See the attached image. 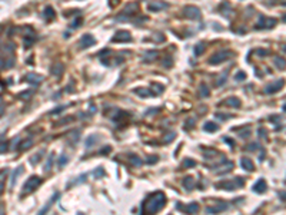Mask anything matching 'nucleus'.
Instances as JSON below:
<instances>
[{"label":"nucleus","instance_id":"nucleus-1","mask_svg":"<svg viewBox=\"0 0 286 215\" xmlns=\"http://www.w3.org/2000/svg\"><path fill=\"white\" fill-rule=\"evenodd\" d=\"M166 204V197L163 192L150 194L147 198L142 202V215H155L162 210Z\"/></svg>","mask_w":286,"mask_h":215},{"label":"nucleus","instance_id":"nucleus-2","mask_svg":"<svg viewBox=\"0 0 286 215\" xmlns=\"http://www.w3.org/2000/svg\"><path fill=\"white\" fill-rule=\"evenodd\" d=\"M243 184H245V179L240 177H236L235 179H230V181H223L216 184V188L219 189H227V191H232V189H238V188H242Z\"/></svg>","mask_w":286,"mask_h":215},{"label":"nucleus","instance_id":"nucleus-3","mask_svg":"<svg viewBox=\"0 0 286 215\" xmlns=\"http://www.w3.org/2000/svg\"><path fill=\"white\" fill-rule=\"evenodd\" d=\"M40 185H42V179L39 177H36V175H32V177L24 182V185H23V195L32 194L33 191H36Z\"/></svg>","mask_w":286,"mask_h":215},{"label":"nucleus","instance_id":"nucleus-4","mask_svg":"<svg viewBox=\"0 0 286 215\" xmlns=\"http://www.w3.org/2000/svg\"><path fill=\"white\" fill-rule=\"evenodd\" d=\"M233 53L230 52V50H217L216 53H213V55L209 57V63L210 65H219V63H222V62H226L229 57H232Z\"/></svg>","mask_w":286,"mask_h":215},{"label":"nucleus","instance_id":"nucleus-5","mask_svg":"<svg viewBox=\"0 0 286 215\" xmlns=\"http://www.w3.org/2000/svg\"><path fill=\"white\" fill-rule=\"evenodd\" d=\"M183 15L192 20H200L202 19V11L196 6H186L183 9Z\"/></svg>","mask_w":286,"mask_h":215},{"label":"nucleus","instance_id":"nucleus-6","mask_svg":"<svg viewBox=\"0 0 286 215\" xmlns=\"http://www.w3.org/2000/svg\"><path fill=\"white\" fill-rule=\"evenodd\" d=\"M130 40H132V34L127 30H119L112 37V42H114V43H127Z\"/></svg>","mask_w":286,"mask_h":215},{"label":"nucleus","instance_id":"nucleus-7","mask_svg":"<svg viewBox=\"0 0 286 215\" xmlns=\"http://www.w3.org/2000/svg\"><path fill=\"white\" fill-rule=\"evenodd\" d=\"M176 208H178V210H182L185 214L194 215V214H198V211H199V204L192 202V204H189V205H183L179 202V204H176Z\"/></svg>","mask_w":286,"mask_h":215},{"label":"nucleus","instance_id":"nucleus-8","mask_svg":"<svg viewBox=\"0 0 286 215\" xmlns=\"http://www.w3.org/2000/svg\"><path fill=\"white\" fill-rule=\"evenodd\" d=\"M276 24V19H272V17H266V16H260L259 22L256 24L258 29H272Z\"/></svg>","mask_w":286,"mask_h":215},{"label":"nucleus","instance_id":"nucleus-9","mask_svg":"<svg viewBox=\"0 0 286 215\" xmlns=\"http://www.w3.org/2000/svg\"><path fill=\"white\" fill-rule=\"evenodd\" d=\"M227 202H225V201H216L215 205H212V207H207V214H219V212H222V211L227 210Z\"/></svg>","mask_w":286,"mask_h":215},{"label":"nucleus","instance_id":"nucleus-10","mask_svg":"<svg viewBox=\"0 0 286 215\" xmlns=\"http://www.w3.org/2000/svg\"><path fill=\"white\" fill-rule=\"evenodd\" d=\"M283 83H285V80L283 79H281V80H276V82L270 83L269 86H266L265 88V93H275V92H278V90H281L282 88H283Z\"/></svg>","mask_w":286,"mask_h":215},{"label":"nucleus","instance_id":"nucleus-11","mask_svg":"<svg viewBox=\"0 0 286 215\" xmlns=\"http://www.w3.org/2000/svg\"><path fill=\"white\" fill-rule=\"evenodd\" d=\"M95 43H96V40H95V37H93L92 34H85V36H82L79 46H80V49H87V47L93 46Z\"/></svg>","mask_w":286,"mask_h":215},{"label":"nucleus","instance_id":"nucleus-12","mask_svg":"<svg viewBox=\"0 0 286 215\" xmlns=\"http://www.w3.org/2000/svg\"><path fill=\"white\" fill-rule=\"evenodd\" d=\"M26 80L30 83V85L37 86L40 82H43V76H42V75H37V73H34V72H30V73H27L26 75Z\"/></svg>","mask_w":286,"mask_h":215},{"label":"nucleus","instance_id":"nucleus-13","mask_svg":"<svg viewBox=\"0 0 286 215\" xmlns=\"http://www.w3.org/2000/svg\"><path fill=\"white\" fill-rule=\"evenodd\" d=\"M63 70H65V66H63V63H62V62H54L53 65H52V67H50V72H52V75H54L56 77L62 76Z\"/></svg>","mask_w":286,"mask_h":215},{"label":"nucleus","instance_id":"nucleus-14","mask_svg":"<svg viewBox=\"0 0 286 215\" xmlns=\"http://www.w3.org/2000/svg\"><path fill=\"white\" fill-rule=\"evenodd\" d=\"M157 55H159L157 50H146L145 53H143V56H142V59H143L145 63H152V62H155Z\"/></svg>","mask_w":286,"mask_h":215},{"label":"nucleus","instance_id":"nucleus-15","mask_svg":"<svg viewBox=\"0 0 286 215\" xmlns=\"http://www.w3.org/2000/svg\"><path fill=\"white\" fill-rule=\"evenodd\" d=\"M167 5L165 3V2H152L150 5H149V10L150 11H160L163 10V9H166Z\"/></svg>","mask_w":286,"mask_h":215},{"label":"nucleus","instance_id":"nucleus-16","mask_svg":"<svg viewBox=\"0 0 286 215\" xmlns=\"http://www.w3.org/2000/svg\"><path fill=\"white\" fill-rule=\"evenodd\" d=\"M133 92L137 95H140L142 98H153V96H156L150 89H146V88H137V89H135Z\"/></svg>","mask_w":286,"mask_h":215},{"label":"nucleus","instance_id":"nucleus-17","mask_svg":"<svg viewBox=\"0 0 286 215\" xmlns=\"http://www.w3.org/2000/svg\"><path fill=\"white\" fill-rule=\"evenodd\" d=\"M222 105L232 106V108H239V106H240V100H239L238 98H235V96H230V98H227V99L223 100V102H222Z\"/></svg>","mask_w":286,"mask_h":215},{"label":"nucleus","instance_id":"nucleus-18","mask_svg":"<svg viewBox=\"0 0 286 215\" xmlns=\"http://www.w3.org/2000/svg\"><path fill=\"white\" fill-rule=\"evenodd\" d=\"M59 197H60L59 194H54V197H53V198H50V201H49L47 204L44 205V208H43V210H42V211H40V212H39L37 215H46V214H47V212H49V210H50V207H52V205L54 204V201H56V199L59 198Z\"/></svg>","mask_w":286,"mask_h":215},{"label":"nucleus","instance_id":"nucleus-19","mask_svg":"<svg viewBox=\"0 0 286 215\" xmlns=\"http://www.w3.org/2000/svg\"><path fill=\"white\" fill-rule=\"evenodd\" d=\"M266 182H265V179H259V181L255 184V187H253V191L255 192H258V194H263L265 191H266Z\"/></svg>","mask_w":286,"mask_h":215},{"label":"nucleus","instance_id":"nucleus-20","mask_svg":"<svg viewBox=\"0 0 286 215\" xmlns=\"http://www.w3.org/2000/svg\"><path fill=\"white\" fill-rule=\"evenodd\" d=\"M240 164H242V168H243V169H246L248 172L255 171L253 162H252V161L249 159V158H242V161H240Z\"/></svg>","mask_w":286,"mask_h":215},{"label":"nucleus","instance_id":"nucleus-21","mask_svg":"<svg viewBox=\"0 0 286 215\" xmlns=\"http://www.w3.org/2000/svg\"><path fill=\"white\" fill-rule=\"evenodd\" d=\"M137 11V5L136 3H129V5L126 6L123 9V11H122V15H133V13H136Z\"/></svg>","mask_w":286,"mask_h":215},{"label":"nucleus","instance_id":"nucleus-22","mask_svg":"<svg viewBox=\"0 0 286 215\" xmlns=\"http://www.w3.org/2000/svg\"><path fill=\"white\" fill-rule=\"evenodd\" d=\"M220 13L223 15L225 17H230V13H232V7H230V5L229 3H223V5L220 6Z\"/></svg>","mask_w":286,"mask_h":215},{"label":"nucleus","instance_id":"nucleus-23","mask_svg":"<svg viewBox=\"0 0 286 215\" xmlns=\"http://www.w3.org/2000/svg\"><path fill=\"white\" fill-rule=\"evenodd\" d=\"M43 16H44V19H46V20H53V19H54V10L50 7V6L44 7Z\"/></svg>","mask_w":286,"mask_h":215},{"label":"nucleus","instance_id":"nucleus-24","mask_svg":"<svg viewBox=\"0 0 286 215\" xmlns=\"http://www.w3.org/2000/svg\"><path fill=\"white\" fill-rule=\"evenodd\" d=\"M199 93L202 98H207L209 96V93H210V89H209V86L207 85H205V83H202L199 86Z\"/></svg>","mask_w":286,"mask_h":215},{"label":"nucleus","instance_id":"nucleus-25","mask_svg":"<svg viewBox=\"0 0 286 215\" xmlns=\"http://www.w3.org/2000/svg\"><path fill=\"white\" fill-rule=\"evenodd\" d=\"M22 172H23V166H19L17 169H14V171H13V175H11V181H10V187H11V188L14 187V184H16V178L19 177Z\"/></svg>","mask_w":286,"mask_h":215},{"label":"nucleus","instance_id":"nucleus-26","mask_svg":"<svg viewBox=\"0 0 286 215\" xmlns=\"http://www.w3.org/2000/svg\"><path fill=\"white\" fill-rule=\"evenodd\" d=\"M203 129H205L206 132H216L217 131V125H216L215 122H206L205 125H203Z\"/></svg>","mask_w":286,"mask_h":215},{"label":"nucleus","instance_id":"nucleus-27","mask_svg":"<svg viewBox=\"0 0 286 215\" xmlns=\"http://www.w3.org/2000/svg\"><path fill=\"white\" fill-rule=\"evenodd\" d=\"M205 47H206L205 42H200V43H198L196 46H194V55H196V56L202 55V53L205 52Z\"/></svg>","mask_w":286,"mask_h":215},{"label":"nucleus","instance_id":"nucleus-28","mask_svg":"<svg viewBox=\"0 0 286 215\" xmlns=\"http://www.w3.org/2000/svg\"><path fill=\"white\" fill-rule=\"evenodd\" d=\"M193 185H194L193 177H186L183 179V187L186 188V189H192V188H193Z\"/></svg>","mask_w":286,"mask_h":215},{"label":"nucleus","instance_id":"nucleus-29","mask_svg":"<svg viewBox=\"0 0 286 215\" xmlns=\"http://www.w3.org/2000/svg\"><path fill=\"white\" fill-rule=\"evenodd\" d=\"M129 159H130V162H132V165H135V166H140L142 165V159L136 154H130Z\"/></svg>","mask_w":286,"mask_h":215},{"label":"nucleus","instance_id":"nucleus-30","mask_svg":"<svg viewBox=\"0 0 286 215\" xmlns=\"http://www.w3.org/2000/svg\"><path fill=\"white\" fill-rule=\"evenodd\" d=\"M97 135H90L89 138L86 139V148L89 149V148H92L93 145H96V142H97Z\"/></svg>","mask_w":286,"mask_h":215},{"label":"nucleus","instance_id":"nucleus-31","mask_svg":"<svg viewBox=\"0 0 286 215\" xmlns=\"http://www.w3.org/2000/svg\"><path fill=\"white\" fill-rule=\"evenodd\" d=\"M33 145V141L32 139H24L20 145H19V151H26V149H29L30 146Z\"/></svg>","mask_w":286,"mask_h":215},{"label":"nucleus","instance_id":"nucleus-32","mask_svg":"<svg viewBox=\"0 0 286 215\" xmlns=\"http://www.w3.org/2000/svg\"><path fill=\"white\" fill-rule=\"evenodd\" d=\"M7 174V169H2L0 171V195L3 194V189H5V175Z\"/></svg>","mask_w":286,"mask_h":215},{"label":"nucleus","instance_id":"nucleus-33","mask_svg":"<svg viewBox=\"0 0 286 215\" xmlns=\"http://www.w3.org/2000/svg\"><path fill=\"white\" fill-rule=\"evenodd\" d=\"M67 162H69V156H67V155H66V154L60 155L59 161H57V166H59L60 169H62V168H63V166H65L66 164H67Z\"/></svg>","mask_w":286,"mask_h":215},{"label":"nucleus","instance_id":"nucleus-34","mask_svg":"<svg viewBox=\"0 0 286 215\" xmlns=\"http://www.w3.org/2000/svg\"><path fill=\"white\" fill-rule=\"evenodd\" d=\"M273 60H275V65L279 67V69H285L286 67V60L285 59H282V57H279V56H276Z\"/></svg>","mask_w":286,"mask_h":215},{"label":"nucleus","instance_id":"nucleus-35","mask_svg":"<svg viewBox=\"0 0 286 215\" xmlns=\"http://www.w3.org/2000/svg\"><path fill=\"white\" fill-rule=\"evenodd\" d=\"M42 158H43V151H40V152H37L34 156H32V158H30V162H32L33 165H36V164H37Z\"/></svg>","mask_w":286,"mask_h":215},{"label":"nucleus","instance_id":"nucleus-36","mask_svg":"<svg viewBox=\"0 0 286 215\" xmlns=\"http://www.w3.org/2000/svg\"><path fill=\"white\" fill-rule=\"evenodd\" d=\"M53 159H54V154H50L49 155L47 162H46V166H44V171L46 172L50 171V168H52V165H53Z\"/></svg>","mask_w":286,"mask_h":215},{"label":"nucleus","instance_id":"nucleus-37","mask_svg":"<svg viewBox=\"0 0 286 215\" xmlns=\"http://www.w3.org/2000/svg\"><path fill=\"white\" fill-rule=\"evenodd\" d=\"M226 79H227V73H222L219 79L216 80V86H222L223 83H226Z\"/></svg>","mask_w":286,"mask_h":215},{"label":"nucleus","instance_id":"nucleus-38","mask_svg":"<svg viewBox=\"0 0 286 215\" xmlns=\"http://www.w3.org/2000/svg\"><path fill=\"white\" fill-rule=\"evenodd\" d=\"M79 136H80V131H75V132H70V142H77L79 141Z\"/></svg>","mask_w":286,"mask_h":215},{"label":"nucleus","instance_id":"nucleus-39","mask_svg":"<svg viewBox=\"0 0 286 215\" xmlns=\"http://www.w3.org/2000/svg\"><path fill=\"white\" fill-rule=\"evenodd\" d=\"M152 88L155 89V95L162 93L163 90H165V86H162L160 83H153V86H152Z\"/></svg>","mask_w":286,"mask_h":215},{"label":"nucleus","instance_id":"nucleus-40","mask_svg":"<svg viewBox=\"0 0 286 215\" xmlns=\"http://www.w3.org/2000/svg\"><path fill=\"white\" fill-rule=\"evenodd\" d=\"M153 40L157 42V43H163L165 42V36H163V33H155L153 34Z\"/></svg>","mask_w":286,"mask_h":215},{"label":"nucleus","instance_id":"nucleus-41","mask_svg":"<svg viewBox=\"0 0 286 215\" xmlns=\"http://www.w3.org/2000/svg\"><path fill=\"white\" fill-rule=\"evenodd\" d=\"M157 161H159V156L150 155V156H147V158H146V164H147V165H152V164H155V162H157Z\"/></svg>","mask_w":286,"mask_h":215},{"label":"nucleus","instance_id":"nucleus-42","mask_svg":"<svg viewBox=\"0 0 286 215\" xmlns=\"http://www.w3.org/2000/svg\"><path fill=\"white\" fill-rule=\"evenodd\" d=\"M194 165H196V161H193V159H185L183 161L185 168H193Z\"/></svg>","mask_w":286,"mask_h":215},{"label":"nucleus","instance_id":"nucleus-43","mask_svg":"<svg viewBox=\"0 0 286 215\" xmlns=\"http://www.w3.org/2000/svg\"><path fill=\"white\" fill-rule=\"evenodd\" d=\"M9 149V143L6 142V141H3V142H0V154H5L6 151Z\"/></svg>","mask_w":286,"mask_h":215},{"label":"nucleus","instance_id":"nucleus-44","mask_svg":"<svg viewBox=\"0 0 286 215\" xmlns=\"http://www.w3.org/2000/svg\"><path fill=\"white\" fill-rule=\"evenodd\" d=\"M232 113H216V118H222V121H226L227 118H232Z\"/></svg>","mask_w":286,"mask_h":215},{"label":"nucleus","instance_id":"nucleus-45","mask_svg":"<svg viewBox=\"0 0 286 215\" xmlns=\"http://www.w3.org/2000/svg\"><path fill=\"white\" fill-rule=\"evenodd\" d=\"M65 109H66L65 106H57V109L50 110L49 113H50V115H56V113H60V112H63V110H65Z\"/></svg>","mask_w":286,"mask_h":215},{"label":"nucleus","instance_id":"nucleus-46","mask_svg":"<svg viewBox=\"0 0 286 215\" xmlns=\"http://www.w3.org/2000/svg\"><path fill=\"white\" fill-rule=\"evenodd\" d=\"M30 95H32V90H26V92H22L19 95V98L20 99H27V98H30Z\"/></svg>","mask_w":286,"mask_h":215},{"label":"nucleus","instance_id":"nucleus-47","mask_svg":"<svg viewBox=\"0 0 286 215\" xmlns=\"http://www.w3.org/2000/svg\"><path fill=\"white\" fill-rule=\"evenodd\" d=\"M235 79L236 80H243V79H246V73L245 72H238V75L235 76Z\"/></svg>","mask_w":286,"mask_h":215},{"label":"nucleus","instance_id":"nucleus-48","mask_svg":"<svg viewBox=\"0 0 286 215\" xmlns=\"http://www.w3.org/2000/svg\"><path fill=\"white\" fill-rule=\"evenodd\" d=\"M194 126V119H190V121H188L186 123H185V129H188V128H193Z\"/></svg>","mask_w":286,"mask_h":215},{"label":"nucleus","instance_id":"nucleus-49","mask_svg":"<svg viewBox=\"0 0 286 215\" xmlns=\"http://www.w3.org/2000/svg\"><path fill=\"white\" fill-rule=\"evenodd\" d=\"M258 148H259V143H258V142H255V143H252V145H248V146H246V149H248V151H252V149H258Z\"/></svg>","mask_w":286,"mask_h":215},{"label":"nucleus","instance_id":"nucleus-50","mask_svg":"<svg viewBox=\"0 0 286 215\" xmlns=\"http://www.w3.org/2000/svg\"><path fill=\"white\" fill-rule=\"evenodd\" d=\"M80 23H82V17H77V20H76V22H73V23H72V28H73V29H75V28H77V26H79Z\"/></svg>","mask_w":286,"mask_h":215},{"label":"nucleus","instance_id":"nucleus-51","mask_svg":"<svg viewBox=\"0 0 286 215\" xmlns=\"http://www.w3.org/2000/svg\"><path fill=\"white\" fill-rule=\"evenodd\" d=\"M258 55L259 56H266V55H269V52H266L265 49H259L258 50Z\"/></svg>","mask_w":286,"mask_h":215},{"label":"nucleus","instance_id":"nucleus-52","mask_svg":"<svg viewBox=\"0 0 286 215\" xmlns=\"http://www.w3.org/2000/svg\"><path fill=\"white\" fill-rule=\"evenodd\" d=\"M225 141L227 142V145H230V146H235V143H233V141L230 138H225Z\"/></svg>","mask_w":286,"mask_h":215},{"label":"nucleus","instance_id":"nucleus-53","mask_svg":"<svg viewBox=\"0 0 286 215\" xmlns=\"http://www.w3.org/2000/svg\"><path fill=\"white\" fill-rule=\"evenodd\" d=\"M173 138H175V133L170 132V135H169L167 138H165V141H166V142H169V141H170V139H173Z\"/></svg>","mask_w":286,"mask_h":215},{"label":"nucleus","instance_id":"nucleus-54","mask_svg":"<svg viewBox=\"0 0 286 215\" xmlns=\"http://www.w3.org/2000/svg\"><path fill=\"white\" fill-rule=\"evenodd\" d=\"M5 67H6V60L0 59V69H5Z\"/></svg>","mask_w":286,"mask_h":215},{"label":"nucleus","instance_id":"nucleus-55","mask_svg":"<svg viewBox=\"0 0 286 215\" xmlns=\"http://www.w3.org/2000/svg\"><path fill=\"white\" fill-rule=\"evenodd\" d=\"M259 135H260V136H266V132H265V129H259Z\"/></svg>","mask_w":286,"mask_h":215},{"label":"nucleus","instance_id":"nucleus-56","mask_svg":"<svg viewBox=\"0 0 286 215\" xmlns=\"http://www.w3.org/2000/svg\"><path fill=\"white\" fill-rule=\"evenodd\" d=\"M279 197H281V198H283V201H286V192L279 194Z\"/></svg>","mask_w":286,"mask_h":215},{"label":"nucleus","instance_id":"nucleus-57","mask_svg":"<svg viewBox=\"0 0 286 215\" xmlns=\"http://www.w3.org/2000/svg\"><path fill=\"white\" fill-rule=\"evenodd\" d=\"M0 215H5V208L3 207H0Z\"/></svg>","mask_w":286,"mask_h":215},{"label":"nucleus","instance_id":"nucleus-58","mask_svg":"<svg viewBox=\"0 0 286 215\" xmlns=\"http://www.w3.org/2000/svg\"><path fill=\"white\" fill-rule=\"evenodd\" d=\"M283 49H285V52H286V44H283Z\"/></svg>","mask_w":286,"mask_h":215},{"label":"nucleus","instance_id":"nucleus-59","mask_svg":"<svg viewBox=\"0 0 286 215\" xmlns=\"http://www.w3.org/2000/svg\"><path fill=\"white\" fill-rule=\"evenodd\" d=\"M283 22H286V16H285V17H283Z\"/></svg>","mask_w":286,"mask_h":215},{"label":"nucleus","instance_id":"nucleus-60","mask_svg":"<svg viewBox=\"0 0 286 215\" xmlns=\"http://www.w3.org/2000/svg\"><path fill=\"white\" fill-rule=\"evenodd\" d=\"M283 110H286V105H285V106H283Z\"/></svg>","mask_w":286,"mask_h":215}]
</instances>
